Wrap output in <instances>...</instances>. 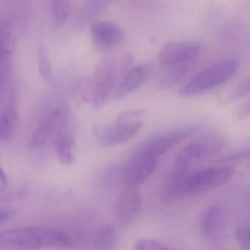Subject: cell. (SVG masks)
Segmentation results:
<instances>
[{
  "label": "cell",
  "mask_w": 250,
  "mask_h": 250,
  "mask_svg": "<svg viewBox=\"0 0 250 250\" xmlns=\"http://www.w3.org/2000/svg\"><path fill=\"white\" fill-rule=\"evenodd\" d=\"M72 246L69 235L45 227H25L7 229L0 234V247L8 250L66 249Z\"/></svg>",
  "instance_id": "6da1fadb"
},
{
  "label": "cell",
  "mask_w": 250,
  "mask_h": 250,
  "mask_svg": "<svg viewBox=\"0 0 250 250\" xmlns=\"http://www.w3.org/2000/svg\"><path fill=\"white\" fill-rule=\"evenodd\" d=\"M238 68V62L227 60L210 65L197 74L180 90L178 96L187 98L201 94L228 83Z\"/></svg>",
  "instance_id": "7a4b0ae2"
},
{
  "label": "cell",
  "mask_w": 250,
  "mask_h": 250,
  "mask_svg": "<svg viewBox=\"0 0 250 250\" xmlns=\"http://www.w3.org/2000/svg\"><path fill=\"white\" fill-rule=\"evenodd\" d=\"M142 110L126 111L117 118L109 126L100 127L96 130V136L105 146H117L131 140L140 131L143 125L140 118Z\"/></svg>",
  "instance_id": "3957f363"
},
{
  "label": "cell",
  "mask_w": 250,
  "mask_h": 250,
  "mask_svg": "<svg viewBox=\"0 0 250 250\" xmlns=\"http://www.w3.org/2000/svg\"><path fill=\"white\" fill-rule=\"evenodd\" d=\"M225 141L222 136L208 135L188 143L178 153L174 167L189 169L191 165L214 156L225 147Z\"/></svg>",
  "instance_id": "277c9868"
},
{
  "label": "cell",
  "mask_w": 250,
  "mask_h": 250,
  "mask_svg": "<svg viewBox=\"0 0 250 250\" xmlns=\"http://www.w3.org/2000/svg\"><path fill=\"white\" fill-rule=\"evenodd\" d=\"M233 174V168L228 166L190 172L187 178L186 196L200 195L215 189L229 181Z\"/></svg>",
  "instance_id": "5b68a950"
},
{
  "label": "cell",
  "mask_w": 250,
  "mask_h": 250,
  "mask_svg": "<svg viewBox=\"0 0 250 250\" xmlns=\"http://www.w3.org/2000/svg\"><path fill=\"white\" fill-rule=\"evenodd\" d=\"M203 125L201 124H191L163 133L146 142L138 151L158 158L200 131Z\"/></svg>",
  "instance_id": "8992f818"
},
{
  "label": "cell",
  "mask_w": 250,
  "mask_h": 250,
  "mask_svg": "<svg viewBox=\"0 0 250 250\" xmlns=\"http://www.w3.org/2000/svg\"><path fill=\"white\" fill-rule=\"evenodd\" d=\"M158 162L157 157L137 151L123 172V180L125 185L134 188L143 185L156 170Z\"/></svg>",
  "instance_id": "52a82bcc"
},
{
  "label": "cell",
  "mask_w": 250,
  "mask_h": 250,
  "mask_svg": "<svg viewBox=\"0 0 250 250\" xmlns=\"http://www.w3.org/2000/svg\"><path fill=\"white\" fill-rule=\"evenodd\" d=\"M201 46L197 42H171L159 51L161 63L167 66L194 62L200 55Z\"/></svg>",
  "instance_id": "ba28073f"
},
{
  "label": "cell",
  "mask_w": 250,
  "mask_h": 250,
  "mask_svg": "<svg viewBox=\"0 0 250 250\" xmlns=\"http://www.w3.org/2000/svg\"><path fill=\"white\" fill-rule=\"evenodd\" d=\"M95 49L101 52L111 50L119 46L125 37L124 29L112 21H97L90 28Z\"/></svg>",
  "instance_id": "9c48e42d"
},
{
  "label": "cell",
  "mask_w": 250,
  "mask_h": 250,
  "mask_svg": "<svg viewBox=\"0 0 250 250\" xmlns=\"http://www.w3.org/2000/svg\"><path fill=\"white\" fill-rule=\"evenodd\" d=\"M225 225L226 213L220 205L210 206L200 216V233L203 238L208 241H218L222 236Z\"/></svg>",
  "instance_id": "30bf717a"
},
{
  "label": "cell",
  "mask_w": 250,
  "mask_h": 250,
  "mask_svg": "<svg viewBox=\"0 0 250 250\" xmlns=\"http://www.w3.org/2000/svg\"><path fill=\"white\" fill-rule=\"evenodd\" d=\"M67 121V115L62 109H56L48 114L36 128L30 140L33 148L44 146L55 133L59 131Z\"/></svg>",
  "instance_id": "8fae6325"
},
{
  "label": "cell",
  "mask_w": 250,
  "mask_h": 250,
  "mask_svg": "<svg viewBox=\"0 0 250 250\" xmlns=\"http://www.w3.org/2000/svg\"><path fill=\"white\" fill-rule=\"evenodd\" d=\"M189 169L174 167L164 183L161 191V198L166 204L175 203L186 196L187 178Z\"/></svg>",
  "instance_id": "7c38bea8"
},
{
  "label": "cell",
  "mask_w": 250,
  "mask_h": 250,
  "mask_svg": "<svg viewBox=\"0 0 250 250\" xmlns=\"http://www.w3.org/2000/svg\"><path fill=\"white\" fill-rule=\"evenodd\" d=\"M142 197L134 187H128L120 194L115 214L120 222L128 223L135 219L142 207Z\"/></svg>",
  "instance_id": "4fadbf2b"
},
{
  "label": "cell",
  "mask_w": 250,
  "mask_h": 250,
  "mask_svg": "<svg viewBox=\"0 0 250 250\" xmlns=\"http://www.w3.org/2000/svg\"><path fill=\"white\" fill-rule=\"evenodd\" d=\"M148 73V68L145 65L132 67L124 76L117 88V99L125 97L140 87L146 82Z\"/></svg>",
  "instance_id": "5bb4252c"
},
{
  "label": "cell",
  "mask_w": 250,
  "mask_h": 250,
  "mask_svg": "<svg viewBox=\"0 0 250 250\" xmlns=\"http://www.w3.org/2000/svg\"><path fill=\"white\" fill-rule=\"evenodd\" d=\"M57 156L61 164L70 165L75 159V142L72 134L61 133L58 134L55 143Z\"/></svg>",
  "instance_id": "9a60e30c"
},
{
  "label": "cell",
  "mask_w": 250,
  "mask_h": 250,
  "mask_svg": "<svg viewBox=\"0 0 250 250\" xmlns=\"http://www.w3.org/2000/svg\"><path fill=\"white\" fill-rule=\"evenodd\" d=\"M96 81L91 78H82L76 83L72 90L73 97L80 104H92L96 95Z\"/></svg>",
  "instance_id": "2e32d148"
},
{
  "label": "cell",
  "mask_w": 250,
  "mask_h": 250,
  "mask_svg": "<svg viewBox=\"0 0 250 250\" xmlns=\"http://www.w3.org/2000/svg\"><path fill=\"white\" fill-rule=\"evenodd\" d=\"M118 242V232L112 225L101 227L95 232L93 237V244L99 250H112Z\"/></svg>",
  "instance_id": "e0dca14e"
},
{
  "label": "cell",
  "mask_w": 250,
  "mask_h": 250,
  "mask_svg": "<svg viewBox=\"0 0 250 250\" xmlns=\"http://www.w3.org/2000/svg\"><path fill=\"white\" fill-rule=\"evenodd\" d=\"M17 125V113L14 109H8L1 116L0 138L2 142L8 143L14 138Z\"/></svg>",
  "instance_id": "ac0fdd59"
},
{
  "label": "cell",
  "mask_w": 250,
  "mask_h": 250,
  "mask_svg": "<svg viewBox=\"0 0 250 250\" xmlns=\"http://www.w3.org/2000/svg\"><path fill=\"white\" fill-rule=\"evenodd\" d=\"M194 62L172 65L160 82V87L168 89L176 85L187 75Z\"/></svg>",
  "instance_id": "d6986e66"
},
{
  "label": "cell",
  "mask_w": 250,
  "mask_h": 250,
  "mask_svg": "<svg viewBox=\"0 0 250 250\" xmlns=\"http://www.w3.org/2000/svg\"><path fill=\"white\" fill-rule=\"evenodd\" d=\"M69 0H52V17L56 25L65 24L69 16Z\"/></svg>",
  "instance_id": "ffe728a7"
},
{
  "label": "cell",
  "mask_w": 250,
  "mask_h": 250,
  "mask_svg": "<svg viewBox=\"0 0 250 250\" xmlns=\"http://www.w3.org/2000/svg\"><path fill=\"white\" fill-rule=\"evenodd\" d=\"M38 64L41 76L46 81L52 80V65L46 49L41 46L38 52Z\"/></svg>",
  "instance_id": "44dd1931"
},
{
  "label": "cell",
  "mask_w": 250,
  "mask_h": 250,
  "mask_svg": "<svg viewBox=\"0 0 250 250\" xmlns=\"http://www.w3.org/2000/svg\"><path fill=\"white\" fill-rule=\"evenodd\" d=\"M113 0H85L84 11L88 17H95L104 11L112 4Z\"/></svg>",
  "instance_id": "7402d4cb"
},
{
  "label": "cell",
  "mask_w": 250,
  "mask_h": 250,
  "mask_svg": "<svg viewBox=\"0 0 250 250\" xmlns=\"http://www.w3.org/2000/svg\"><path fill=\"white\" fill-rule=\"evenodd\" d=\"M134 249L137 250H170V247L156 240L140 239L136 242Z\"/></svg>",
  "instance_id": "603a6c76"
},
{
  "label": "cell",
  "mask_w": 250,
  "mask_h": 250,
  "mask_svg": "<svg viewBox=\"0 0 250 250\" xmlns=\"http://www.w3.org/2000/svg\"><path fill=\"white\" fill-rule=\"evenodd\" d=\"M235 239L241 248L250 250V222L240 226L237 229Z\"/></svg>",
  "instance_id": "cb8c5ba5"
},
{
  "label": "cell",
  "mask_w": 250,
  "mask_h": 250,
  "mask_svg": "<svg viewBox=\"0 0 250 250\" xmlns=\"http://www.w3.org/2000/svg\"><path fill=\"white\" fill-rule=\"evenodd\" d=\"M249 159H250V147H246V148L238 150L235 153L215 159L213 162L227 163V162H242V161H247Z\"/></svg>",
  "instance_id": "d4e9b609"
},
{
  "label": "cell",
  "mask_w": 250,
  "mask_h": 250,
  "mask_svg": "<svg viewBox=\"0 0 250 250\" xmlns=\"http://www.w3.org/2000/svg\"><path fill=\"white\" fill-rule=\"evenodd\" d=\"M250 94V77L244 80L234 90L231 99L232 100H238L242 99L244 96Z\"/></svg>",
  "instance_id": "484cf974"
},
{
  "label": "cell",
  "mask_w": 250,
  "mask_h": 250,
  "mask_svg": "<svg viewBox=\"0 0 250 250\" xmlns=\"http://www.w3.org/2000/svg\"><path fill=\"white\" fill-rule=\"evenodd\" d=\"M237 119L244 120L248 118L250 116V96L248 100L242 105L240 106L238 110L237 111L236 115Z\"/></svg>",
  "instance_id": "4316f807"
},
{
  "label": "cell",
  "mask_w": 250,
  "mask_h": 250,
  "mask_svg": "<svg viewBox=\"0 0 250 250\" xmlns=\"http://www.w3.org/2000/svg\"><path fill=\"white\" fill-rule=\"evenodd\" d=\"M15 210L11 208H2L0 212V222L1 224L8 222L15 215Z\"/></svg>",
  "instance_id": "83f0119b"
},
{
  "label": "cell",
  "mask_w": 250,
  "mask_h": 250,
  "mask_svg": "<svg viewBox=\"0 0 250 250\" xmlns=\"http://www.w3.org/2000/svg\"><path fill=\"white\" fill-rule=\"evenodd\" d=\"M1 184H2V185H5L7 184L6 175H5L3 169H1Z\"/></svg>",
  "instance_id": "f1b7e54d"
}]
</instances>
